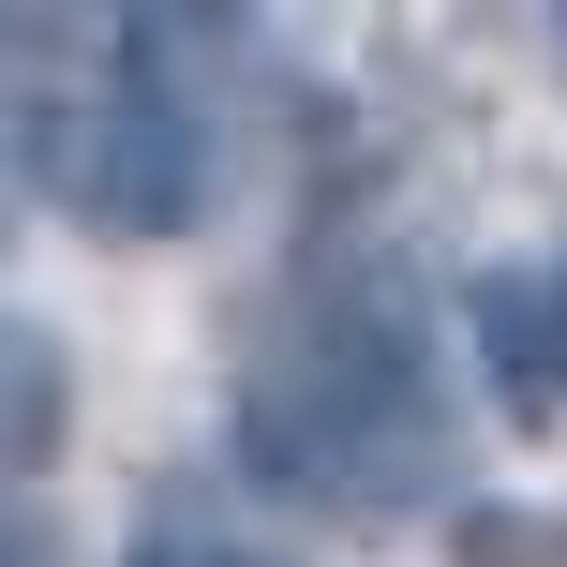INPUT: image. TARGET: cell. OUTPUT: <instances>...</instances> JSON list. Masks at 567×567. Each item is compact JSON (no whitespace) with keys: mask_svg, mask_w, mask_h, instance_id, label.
<instances>
[{"mask_svg":"<svg viewBox=\"0 0 567 567\" xmlns=\"http://www.w3.org/2000/svg\"><path fill=\"white\" fill-rule=\"evenodd\" d=\"M239 463L299 508H419L433 463H449V373H433V329L403 284H329L255 343L239 373Z\"/></svg>","mask_w":567,"mask_h":567,"instance_id":"6da1fadb","label":"cell"},{"mask_svg":"<svg viewBox=\"0 0 567 567\" xmlns=\"http://www.w3.org/2000/svg\"><path fill=\"white\" fill-rule=\"evenodd\" d=\"M195 45H209L195 16H120L75 105H30V179H45L90 239H179L209 209V165H225V150H209V105L179 90Z\"/></svg>","mask_w":567,"mask_h":567,"instance_id":"7a4b0ae2","label":"cell"},{"mask_svg":"<svg viewBox=\"0 0 567 567\" xmlns=\"http://www.w3.org/2000/svg\"><path fill=\"white\" fill-rule=\"evenodd\" d=\"M463 329H478L493 389H508L523 419H553V403H567V239H553L538 269H493L478 299H463Z\"/></svg>","mask_w":567,"mask_h":567,"instance_id":"3957f363","label":"cell"},{"mask_svg":"<svg viewBox=\"0 0 567 567\" xmlns=\"http://www.w3.org/2000/svg\"><path fill=\"white\" fill-rule=\"evenodd\" d=\"M60 449V359H45V329H16V463H45Z\"/></svg>","mask_w":567,"mask_h":567,"instance_id":"277c9868","label":"cell"},{"mask_svg":"<svg viewBox=\"0 0 567 567\" xmlns=\"http://www.w3.org/2000/svg\"><path fill=\"white\" fill-rule=\"evenodd\" d=\"M135 567H255V553H195V538H150Z\"/></svg>","mask_w":567,"mask_h":567,"instance_id":"5b68a950","label":"cell"}]
</instances>
